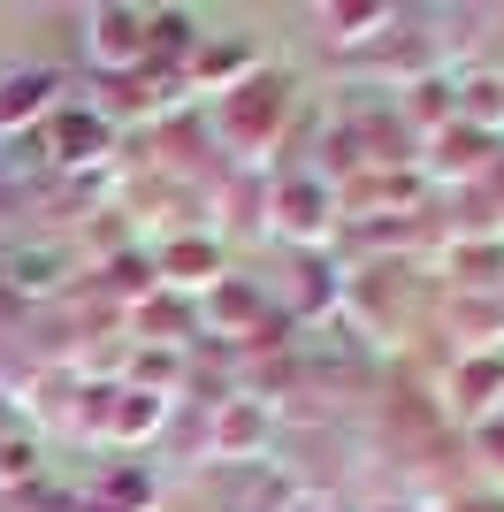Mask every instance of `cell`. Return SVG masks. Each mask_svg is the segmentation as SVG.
Here are the masks:
<instances>
[{"mask_svg": "<svg viewBox=\"0 0 504 512\" xmlns=\"http://www.w3.org/2000/svg\"><path fill=\"white\" fill-rule=\"evenodd\" d=\"M84 54L100 69H138L153 54V16H138V8H92L84 16Z\"/></svg>", "mask_w": 504, "mask_h": 512, "instance_id": "1", "label": "cell"}, {"mask_svg": "<svg viewBox=\"0 0 504 512\" xmlns=\"http://www.w3.org/2000/svg\"><path fill=\"white\" fill-rule=\"evenodd\" d=\"M39 115H54V77L46 69H8L0 77V138L23 123H39Z\"/></svg>", "mask_w": 504, "mask_h": 512, "instance_id": "2", "label": "cell"}, {"mask_svg": "<svg viewBox=\"0 0 504 512\" xmlns=\"http://www.w3.org/2000/svg\"><path fill=\"white\" fill-rule=\"evenodd\" d=\"M46 123H54V161H62V169H84V161H100V146H107V138H115L100 107H84V115H69V107H54Z\"/></svg>", "mask_w": 504, "mask_h": 512, "instance_id": "3", "label": "cell"}, {"mask_svg": "<svg viewBox=\"0 0 504 512\" xmlns=\"http://www.w3.org/2000/svg\"><path fill=\"white\" fill-rule=\"evenodd\" d=\"M161 398H153V390H115V413H107V421H115V436H146V428H161Z\"/></svg>", "mask_w": 504, "mask_h": 512, "instance_id": "4", "label": "cell"}, {"mask_svg": "<svg viewBox=\"0 0 504 512\" xmlns=\"http://www.w3.org/2000/svg\"><path fill=\"white\" fill-rule=\"evenodd\" d=\"M214 260H222L214 245H168V253H161V268H176L168 283H199V291H207V283H214Z\"/></svg>", "mask_w": 504, "mask_h": 512, "instance_id": "5", "label": "cell"}]
</instances>
